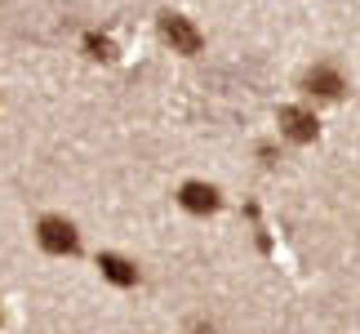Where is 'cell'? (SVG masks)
<instances>
[{
  "label": "cell",
  "instance_id": "1",
  "mask_svg": "<svg viewBox=\"0 0 360 334\" xmlns=\"http://www.w3.org/2000/svg\"><path fill=\"white\" fill-rule=\"evenodd\" d=\"M36 241L45 254H76V245H80V232H76V223L72 218H63V214H45L36 223Z\"/></svg>",
  "mask_w": 360,
  "mask_h": 334
},
{
  "label": "cell",
  "instance_id": "2",
  "mask_svg": "<svg viewBox=\"0 0 360 334\" xmlns=\"http://www.w3.org/2000/svg\"><path fill=\"white\" fill-rule=\"evenodd\" d=\"M160 36L174 45V54H200V32L187 13H165L160 18Z\"/></svg>",
  "mask_w": 360,
  "mask_h": 334
},
{
  "label": "cell",
  "instance_id": "3",
  "mask_svg": "<svg viewBox=\"0 0 360 334\" xmlns=\"http://www.w3.org/2000/svg\"><path fill=\"white\" fill-rule=\"evenodd\" d=\"M281 134L294 138V143H311V138L321 134L316 111H307V107H285V111H281Z\"/></svg>",
  "mask_w": 360,
  "mask_h": 334
},
{
  "label": "cell",
  "instance_id": "4",
  "mask_svg": "<svg viewBox=\"0 0 360 334\" xmlns=\"http://www.w3.org/2000/svg\"><path fill=\"white\" fill-rule=\"evenodd\" d=\"M178 205L191 214H214L218 210V187L214 183H183L178 187Z\"/></svg>",
  "mask_w": 360,
  "mask_h": 334
},
{
  "label": "cell",
  "instance_id": "5",
  "mask_svg": "<svg viewBox=\"0 0 360 334\" xmlns=\"http://www.w3.org/2000/svg\"><path fill=\"white\" fill-rule=\"evenodd\" d=\"M307 94H316V99H338V94H342V72L329 67V63L311 67V72H307Z\"/></svg>",
  "mask_w": 360,
  "mask_h": 334
},
{
  "label": "cell",
  "instance_id": "6",
  "mask_svg": "<svg viewBox=\"0 0 360 334\" xmlns=\"http://www.w3.org/2000/svg\"><path fill=\"white\" fill-rule=\"evenodd\" d=\"M98 268H103V276H107L112 285H138V268H134L124 254H103Z\"/></svg>",
  "mask_w": 360,
  "mask_h": 334
},
{
  "label": "cell",
  "instance_id": "7",
  "mask_svg": "<svg viewBox=\"0 0 360 334\" xmlns=\"http://www.w3.org/2000/svg\"><path fill=\"white\" fill-rule=\"evenodd\" d=\"M85 54H89L94 63H112V58H116V45H112V40H107V36L89 32V36H85Z\"/></svg>",
  "mask_w": 360,
  "mask_h": 334
}]
</instances>
